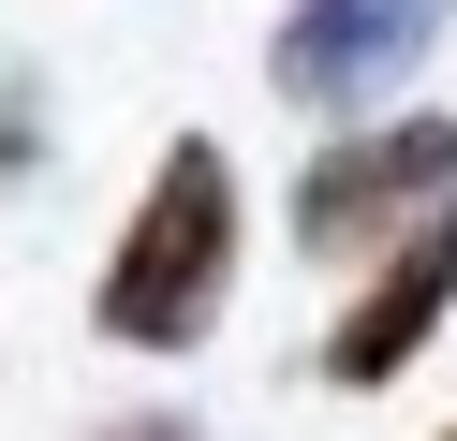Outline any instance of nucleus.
<instances>
[{"instance_id": "1", "label": "nucleus", "mask_w": 457, "mask_h": 441, "mask_svg": "<svg viewBox=\"0 0 457 441\" xmlns=\"http://www.w3.org/2000/svg\"><path fill=\"white\" fill-rule=\"evenodd\" d=\"M221 294H237V162H221L207 133H178L148 162V192H133L119 250H104V294L89 323L119 353H192L221 323Z\"/></svg>"}, {"instance_id": "2", "label": "nucleus", "mask_w": 457, "mask_h": 441, "mask_svg": "<svg viewBox=\"0 0 457 441\" xmlns=\"http://www.w3.org/2000/svg\"><path fill=\"white\" fill-rule=\"evenodd\" d=\"M428 206H457V118H339L295 162V250L310 265H369Z\"/></svg>"}, {"instance_id": "3", "label": "nucleus", "mask_w": 457, "mask_h": 441, "mask_svg": "<svg viewBox=\"0 0 457 441\" xmlns=\"http://www.w3.org/2000/svg\"><path fill=\"white\" fill-rule=\"evenodd\" d=\"M428 45H443V0H295V15L266 29V88L339 133V118L398 103V88L428 74Z\"/></svg>"}, {"instance_id": "4", "label": "nucleus", "mask_w": 457, "mask_h": 441, "mask_svg": "<svg viewBox=\"0 0 457 441\" xmlns=\"http://www.w3.org/2000/svg\"><path fill=\"white\" fill-rule=\"evenodd\" d=\"M443 309H457V206H428L398 250H369V280H354V309L325 323V382L339 397H369V382H398L428 339H443Z\"/></svg>"}, {"instance_id": "5", "label": "nucleus", "mask_w": 457, "mask_h": 441, "mask_svg": "<svg viewBox=\"0 0 457 441\" xmlns=\"http://www.w3.org/2000/svg\"><path fill=\"white\" fill-rule=\"evenodd\" d=\"M119 441H192V427H119Z\"/></svg>"}]
</instances>
